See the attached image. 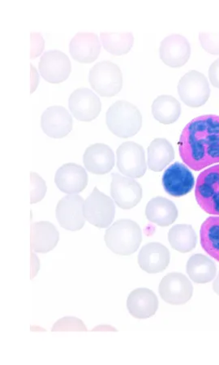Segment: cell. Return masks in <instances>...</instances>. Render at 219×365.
<instances>
[{"label":"cell","instance_id":"cell-21","mask_svg":"<svg viewBox=\"0 0 219 365\" xmlns=\"http://www.w3.org/2000/svg\"><path fill=\"white\" fill-rule=\"evenodd\" d=\"M127 308L135 319H147L156 314L158 299L155 292L148 288H138L130 293Z\"/></svg>","mask_w":219,"mask_h":365},{"label":"cell","instance_id":"cell-8","mask_svg":"<svg viewBox=\"0 0 219 365\" xmlns=\"http://www.w3.org/2000/svg\"><path fill=\"white\" fill-rule=\"evenodd\" d=\"M117 168L128 178H143L147 170L143 147L133 141L123 143L116 151Z\"/></svg>","mask_w":219,"mask_h":365},{"label":"cell","instance_id":"cell-30","mask_svg":"<svg viewBox=\"0 0 219 365\" xmlns=\"http://www.w3.org/2000/svg\"><path fill=\"white\" fill-rule=\"evenodd\" d=\"M31 204L39 202L43 200L46 192V182L41 176L35 173H31Z\"/></svg>","mask_w":219,"mask_h":365},{"label":"cell","instance_id":"cell-33","mask_svg":"<svg viewBox=\"0 0 219 365\" xmlns=\"http://www.w3.org/2000/svg\"><path fill=\"white\" fill-rule=\"evenodd\" d=\"M209 78L213 86L219 89V58L211 64L209 69Z\"/></svg>","mask_w":219,"mask_h":365},{"label":"cell","instance_id":"cell-22","mask_svg":"<svg viewBox=\"0 0 219 365\" xmlns=\"http://www.w3.org/2000/svg\"><path fill=\"white\" fill-rule=\"evenodd\" d=\"M60 240V234L52 223L46 221L33 222L31 225V248L39 253L54 250Z\"/></svg>","mask_w":219,"mask_h":365},{"label":"cell","instance_id":"cell-2","mask_svg":"<svg viewBox=\"0 0 219 365\" xmlns=\"http://www.w3.org/2000/svg\"><path fill=\"white\" fill-rule=\"evenodd\" d=\"M106 125L118 138L127 139L137 134L142 126V116L135 105L119 100L108 109L106 115Z\"/></svg>","mask_w":219,"mask_h":365},{"label":"cell","instance_id":"cell-14","mask_svg":"<svg viewBox=\"0 0 219 365\" xmlns=\"http://www.w3.org/2000/svg\"><path fill=\"white\" fill-rule=\"evenodd\" d=\"M73 125L72 116L62 106H53L41 115V128L51 138L61 139L68 136L73 130Z\"/></svg>","mask_w":219,"mask_h":365},{"label":"cell","instance_id":"cell-29","mask_svg":"<svg viewBox=\"0 0 219 365\" xmlns=\"http://www.w3.org/2000/svg\"><path fill=\"white\" fill-rule=\"evenodd\" d=\"M100 38L104 49L116 56L127 55L134 43L132 33H101Z\"/></svg>","mask_w":219,"mask_h":365},{"label":"cell","instance_id":"cell-27","mask_svg":"<svg viewBox=\"0 0 219 365\" xmlns=\"http://www.w3.org/2000/svg\"><path fill=\"white\" fill-rule=\"evenodd\" d=\"M200 240L207 255L219 262V216L210 217L203 223Z\"/></svg>","mask_w":219,"mask_h":365},{"label":"cell","instance_id":"cell-24","mask_svg":"<svg viewBox=\"0 0 219 365\" xmlns=\"http://www.w3.org/2000/svg\"><path fill=\"white\" fill-rule=\"evenodd\" d=\"M174 158L173 146L167 139L156 138L148 147V167L153 172H162Z\"/></svg>","mask_w":219,"mask_h":365},{"label":"cell","instance_id":"cell-1","mask_svg":"<svg viewBox=\"0 0 219 365\" xmlns=\"http://www.w3.org/2000/svg\"><path fill=\"white\" fill-rule=\"evenodd\" d=\"M178 145L183 162L195 172L219 163V116L195 118L183 128Z\"/></svg>","mask_w":219,"mask_h":365},{"label":"cell","instance_id":"cell-32","mask_svg":"<svg viewBox=\"0 0 219 365\" xmlns=\"http://www.w3.org/2000/svg\"><path fill=\"white\" fill-rule=\"evenodd\" d=\"M44 49V40L40 34H31V58L41 55Z\"/></svg>","mask_w":219,"mask_h":365},{"label":"cell","instance_id":"cell-11","mask_svg":"<svg viewBox=\"0 0 219 365\" xmlns=\"http://www.w3.org/2000/svg\"><path fill=\"white\" fill-rule=\"evenodd\" d=\"M84 200L78 195H68L58 202L56 210L60 225L71 232L80 231L85 226L86 217L83 207Z\"/></svg>","mask_w":219,"mask_h":365},{"label":"cell","instance_id":"cell-6","mask_svg":"<svg viewBox=\"0 0 219 365\" xmlns=\"http://www.w3.org/2000/svg\"><path fill=\"white\" fill-rule=\"evenodd\" d=\"M178 93L188 107H203L210 96L209 82L203 73L196 70L189 71L179 81Z\"/></svg>","mask_w":219,"mask_h":365},{"label":"cell","instance_id":"cell-34","mask_svg":"<svg viewBox=\"0 0 219 365\" xmlns=\"http://www.w3.org/2000/svg\"><path fill=\"white\" fill-rule=\"evenodd\" d=\"M213 289H214L217 295L219 296V274L215 280L214 284H213Z\"/></svg>","mask_w":219,"mask_h":365},{"label":"cell","instance_id":"cell-12","mask_svg":"<svg viewBox=\"0 0 219 365\" xmlns=\"http://www.w3.org/2000/svg\"><path fill=\"white\" fill-rule=\"evenodd\" d=\"M68 106L76 119L82 122L96 120L102 110L99 98L87 88L74 91L68 99Z\"/></svg>","mask_w":219,"mask_h":365},{"label":"cell","instance_id":"cell-7","mask_svg":"<svg viewBox=\"0 0 219 365\" xmlns=\"http://www.w3.org/2000/svg\"><path fill=\"white\" fill-rule=\"evenodd\" d=\"M86 220L98 228L108 227L113 222L116 207L113 201L97 187L86 200L83 207Z\"/></svg>","mask_w":219,"mask_h":365},{"label":"cell","instance_id":"cell-18","mask_svg":"<svg viewBox=\"0 0 219 365\" xmlns=\"http://www.w3.org/2000/svg\"><path fill=\"white\" fill-rule=\"evenodd\" d=\"M170 252L160 243H149L141 249L138 262L141 269L148 274L164 272L170 263Z\"/></svg>","mask_w":219,"mask_h":365},{"label":"cell","instance_id":"cell-23","mask_svg":"<svg viewBox=\"0 0 219 365\" xmlns=\"http://www.w3.org/2000/svg\"><path fill=\"white\" fill-rule=\"evenodd\" d=\"M148 220L160 227H168L178 217V210L175 205L168 198L157 197L148 202L146 209Z\"/></svg>","mask_w":219,"mask_h":365},{"label":"cell","instance_id":"cell-4","mask_svg":"<svg viewBox=\"0 0 219 365\" xmlns=\"http://www.w3.org/2000/svg\"><path fill=\"white\" fill-rule=\"evenodd\" d=\"M88 82L99 96L114 97L122 90L121 69L111 61L99 62L91 68L88 74Z\"/></svg>","mask_w":219,"mask_h":365},{"label":"cell","instance_id":"cell-5","mask_svg":"<svg viewBox=\"0 0 219 365\" xmlns=\"http://www.w3.org/2000/svg\"><path fill=\"white\" fill-rule=\"evenodd\" d=\"M195 197L200 207L207 214L219 215V164L198 175Z\"/></svg>","mask_w":219,"mask_h":365},{"label":"cell","instance_id":"cell-9","mask_svg":"<svg viewBox=\"0 0 219 365\" xmlns=\"http://www.w3.org/2000/svg\"><path fill=\"white\" fill-rule=\"evenodd\" d=\"M158 292L165 303L171 305L185 304L191 299L193 287L185 275L170 273L160 282Z\"/></svg>","mask_w":219,"mask_h":365},{"label":"cell","instance_id":"cell-16","mask_svg":"<svg viewBox=\"0 0 219 365\" xmlns=\"http://www.w3.org/2000/svg\"><path fill=\"white\" fill-rule=\"evenodd\" d=\"M160 58L170 68L185 66L191 56V46L188 40L180 34H171L165 38L159 48Z\"/></svg>","mask_w":219,"mask_h":365},{"label":"cell","instance_id":"cell-3","mask_svg":"<svg viewBox=\"0 0 219 365\" xmlns=\"http://www.w3.org/2000/svg\"><path fill=\"white\" fill-rule=\"evenodd\" d=\"M142 241L141 230L137 222L118 220L106 230L105 242L108 248L119 256H130L137 252Z\"/></svg>","mask_w":219,"mask_h":365},{"label":"cell","instance_id":"cell-15","mask_svg":"<svg viewBox=\"0 0 219 365\" xmlns=\"http://www.w3.org/2000/svg\"><path fill=\"white\" fill-rule=\"evenodd\" d=\"M111 176V192L117 205L123 210L135 207L142 198V187L139 182L119 174L114 173Z\"/></svg>","mask_w":219,"mask_h":365},{"label":"cell","instance_id":"cell-25","mask_svg":"<svg viewBox=\"0 0 219 365\" xmlns=\"http://www.w3.org/2000/svg\"><path fill=\"white\" fill-rule=\"evenodd\" d=\"M187 273L196 284H208L215 278L217 268L214 262L203 255H195L187 263Z\"/></svg>","mask_w":219,"mask_h":365},{"label":"cell","instance_id":"cell-31","mask_svg":"<svg viewBox=\"0 0 219 365\" xmlns=\"http://www.w3.org/2000/svg\"><path fill=\"white\" fill-rule=\"evenodd\" d=\"M199 39L206 52L210 55H219V34L200 33Z\"/></svg>","mask_w":219,"mask_h":365},{"label":"cell","instance_id":"cell-28","mask_svg":"<svg viewBox=\"0 0 219 365\" xmlns=\"http://www.w3.org/2000/svg\"><path fill=\"white\" fill-rule=\"evenodd\" d=\"M168 240L175 250L186 253L196 248L198 237L191 225H178L170 229Z\"/></svg>","mask_w":219,"mask_h":365},{"label":"cell","instance_id":"cell-10","mask_svg":"<svg viewBox=\"0 0 219 365\" xmlns=\"http://www.w3.org/2000/svg\"><path fill=\"white\" fill-rule=\"evenodd\" d=\"M39 72L51 84L62 83L71 73V62L67 55L58 50L45 52L39 64Z\"/></svg>","mask_w":219,"mask_h":365},{"label":"cell","instance_id":"cell-26","mask_svg":"<svg viewBox=\"0 0 219 365\" xmlns=\"http://www.w3.org/2000/svg\"><path fill=\"white\" fill-rule=\"evenodd\" d=\"M152 114L163 125H171L179 119L181 106L178 100L173 96H158L152 104Z\"/></svg>","mask_w":219,"mask_h":365},{"label":"cell","instance_id":"cell-19","mask_svg":"<svg viewBox=\"0 0 219 365\" xmlns=\"http://www.w3.org/2000/svg\"><path fill=\"white\" fill-rule=\"evenodd\" d=\"M85 167L96 175H105L115 166V155L108 145L97 143L88 146L83 156Z\"/></svg>","mask_w":219,"mask_h":365},{"label":"cell","instance_id":"cell-20","mask_svg":"<svg viewBox=\"0 0 219 365\" xmlns=\"http://www.w3.org/2000/svg\"><path fill=\"white\" fill-rule=\"evenodd\" d=\"M69 51L76 61L81 63H91L97 60L100 54L99 39L96 34H76L71 41Z\"/></svg>","mask_w":219,"mask_h":365},{"label":"cell","instance_id":"cell-17","mask_svg":"<svg viewBox=\"0 0 219 365\" xmlns=\"http://www.w3.org/2000/svg\"><path fill=\"white\" fill-rule=\"evenodd\" d=\"M86 170L76 163L63 165L56 172L55 182L58 190L67 194L79 193L86 190L88 185Z\"/></svg>","mask_w":219,"mask_h":365},{"label":"cell","instance_id":"cell-13","mask_svg":"<svg viewBox=\"0 0 219 365\" xmlns=\"http://www.w3.org/2000/svg\"><path fill=\"white\" fill-rule=\"evenodd\" d=\"M194 176L190 170L179 162H176L165 170L163 185L165 192L173 197H181L193 190Z\"/></svg>","mask_w":219,"mask_h":365}]
</instances>
